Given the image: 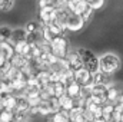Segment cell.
Instances as JSON below:
<instances>
[{"instance_id":"cell-1","label":"cell","mask_w":123,"mask_h":122,"mask_svg":"<svg viewBox=\"0 0 123 122\" xmlns=\"http://www.w3.org/2000/svg\"><path fill=\"white\" fill-rule=\"evenodd\" d=\"M99 63H100V70L107 73L109 76L116 73L120 69V59L115 53H105V55H102L99 58Z\"/></svg>"},{"instance_id":"cell-2","label":"cell","mask_w":123,"mask_h":122,"mask_svg":"<svg viewBox=\"0 0 123 122\" xmlns=\"http://www.w3.org/2000/svg\"><path fill=\"white\" fill-rule=\"evenodd\" d=\"M80 58H82V62H83V66L90 70L92 73H96L97 70H100V63H99V58L93 53L90 49H86V47H80L77 49Z\"/></svg>"},{"instance_id":"cell-3","label":"cell","mask_w":123,"mask_h":122,"mask_svg":"<svg viewBox=\"0 0 123 122\" xmlns=\"http://www.w3.org/2000/svg\"><path fill=\"white\" fill-rule=\"evenodd\" d=\"M50 50L52 53L59 58V59H64L66 55L69 53V40L64 36H57L50 42Z\"/></svg>"},{"instance_id":"cell-4","label":"cell","mask_w":123,"mask_h":122,"mask_svg":"<svg viewBox=\"0 0 123 122\" xmlns=\"http://www.w3.org/2000/svg\"><path fill=\"white\" fill-rule=\"evenodd\" d=\"M85 25H86V22H85V19L80 14L70 13L64 27H66V30H69V32H80L85 27Z\"/></svg>"},{"instance_id":"cell-5","label":"cell","mask_w":123,"mask_h":122,"mask_svg":"<svg viewBox=\"0 0 123 122\" xmlns=\"http://www.w3.org/2000/svg\"><path fill=\"white\" fill-rule=\"evenodd\" d=\"M56 12L57 7L56 6H44L39 9V20L43 25H49L52 22L56 20Z\"/></svg>"},{"instance_id":"cell-6","label":"cell","mask_w":123,"mask_h":122,"mask_svg":"<svg viewBox=\"0 0 123 122\" xmlns=\"http://www.w3.org/2000/svg\"><path fill=\"white\" fill-rule=\"evenodd\" d=\"M74 81L77 83H80L82 86H89V85H93V73L90 70H87L85 66L74 70Z\"/></svg>"},{"instance_id":"cell-7","label":"cell","mask_w":123,"mask_h":122,"mask_svg":"<svg viewBox=\"0 0 123 122\" xmlns=\"http://www.w3.org/2000/svg\"><path fill=\"white\" fill-rule=\"evenodd\" d=\"M64 61L67 63V68H69L70 70H73V72L77 70V69H80V68H83V62H82V58H80V55H79L77 50L69 52V53L66 55Z\"/></svg>"},{"instance_id":"cell-8","label":"cell","mask_w":123,"mask_h":122,"mask_svg":"<svg viewBox=\"0 0 123 122\" xmlns=\"http://www.w3.org/2000/svg\"><path fill=\"white\" fill-rule=\"evenodd\" d=\"M66 7L69 9L70 13H74V14H83V12L89 7L87 1L86 0H67V4Z\"/></svg>"},{"instance_id":"cell-9","label":"cell","mask_w":123,"mask_h":122,"mask_svg":"<svg viewBox=\"0 0 123 122\" xmlns=\"http://www.w3.org/2000/svg\"><path fill=\"white\" fill-rule=\"evenodd\" d=\"M66 95H69L70 98L79 101V99H85L83 98V86L80 83H77L76 81L70 82L69 85H66Z\"/></svg>"},{"instance_id":"cell-10","label":"cell","mask_w":123,"mask_h":122,"mask_svg":"<svg viewBox=\"0 0 123 122\" xmlns=\"http://www.w3.org/2000/svg\"><path fill=\"white\" fill-rule=\"evenodd\" d=\"M14 55H16V50H14V45L12 42H0V56L4 61L10 62Z\"/></svg>"},{"instance_id":"cell-11","label":"cell","mask_w":123,"mask_h":122,"mask_svg":"<svg viewBox=\"0 0 123 122\" xmlns=\"http://www.w3.org/2000/svg\"><path fill=\"white\" fill-rule=\"evenodd\" d=\"M30 102H29V99L25 96V95H22V96H17V105H16V109H14V112H20V114H29L30 112Z\"/></svg>"},{"instance_id":"cell-12","label":"cell","mask_w":123,"mask_h":122,"mask_svg":"<svg viewBox=\"0 0 123 122\" xmlns=\"http://www.w3.org/2000/svg\"><path fill=\"white\" fill-rule=\"evenodd\" d=\"M23 40H27V32H26V29L25 27L23 29H13V34H12L10 42L13 45H16V43L23 42Z\"/></svg>"},{"instance_id":"cell-13","label":"cell","mask_w":123,"mask_h":122,"mask_svg":"<svg viewBox=\"0 0 123 122\" xmlns=\"http://www.w3.org/2000/svg\"><path fill=\"white\" fill-rule=\"evenodd\" d=\"M119 96H120V91H119L116 86H113V85H109V86H107V92H106V99H107V102L116 103V102L119 101Z\"/></svg>"},{"instance_id":"cell-14","label":"cell","mask_w":123,"mask_h":122,"mask_svg":"<svg viewBox=\"0 0 123 122\" xmlns=\"http://www.w3.org/2000/svg\"><path fill=\"white\" fill-rule=\"evenodd\" d=\"M49 119H50V122H70V116H69V112L67 111L60 109V111L52 114L49 116Z\"/></svg>"},{"instance_id":"cell-15","label":"cell","mask_w":123,"mask_h":122,"mask_svg":"<svg viewBox=\"0 0 123 122\" xmlns=\"http://www.w3.org/2000/svg\"><path fill=\"white\" fill-rule=\"evenodd\" d=\"M16 105H17V96L13 95V93H7L3 99V106L4 109H10V111H14L16 109Z\"/></svg>"},{"instance_id":"cell-16","label":"cell","mask_w":123,"mask_h":122,"mask_svg":"<svg viewBox=\"0 0 123 122\" xmlns=\"http://www.w3.org/2000/svg\"><path fill=\"white\" fill-rule=\"evenodd\" d=\"M12 34H13V29L10 26L7 25L0 26V42H10Z\"/></svg>"},{"instance_id":"cell-17","label":"cell","mask_w":123,"mask_h":122,"mask_svg":"<svg viewBox=\"0 0 123 122\" xmlns=\"http://www.w3.org/2000/svg\"><path fill=\"white\" fill-rule=\"evenodd\" d=\"M93 83H105V85H110L109 82V75L102 72V70H97L96 73H93Z\"/></svg>"},{"instance_id":"cell-18","label":"cell","mask_w":123,"mask_h":122,"mask_svg":"<svg viewBox=\"0 0 123 122\" xmlns=\"http://www.w3.org/2000/svg\"><path fill=\"white\" fill-rule=\"evenodd\" d=\"M42 27H43V23L42 22H36V20H30L26 23L25 29L27 33H34V32H42Z\"/></svg>"},{"instance_id":"cell-19","label":"cell","mask_w":123,"mask_h":122,"mask_svg":"<svg viewBox=\"0 0 123 122\" xmlns=\"http://www.w3.org/2000/svg\"><path fill=\"white\" fill-rule=\"evenodd\" d=\"M0 122H16L14 121V111L1 109L0 111Z\"/></svg>"},{"instance_id":"cell-20","label":"cell","mask_w":123,"mask_h":122,"mask_svg":"<svg viewBox=\"0 0 123 122\" xmlns=\"http://www.w3.org/2000/svg\"><path fill=\"white\" fill-rule=\"evenodd\" d=\"M16 0H0V12H10L14 7Z\"/></svg>"},{"instance_id":"cell-21","label":"cell","mask_w":123,"mask_h":122,"mask_svg":"<svg viewBox=\"0 0 123 122\" xmlns=\"http://www.w3.org/2000/svg\"><path fill=\"white\" fill-rule=\"evenodd\" d=\"M86 1H87V4H89L90 9L99 10V9H102V7L105 6V1H106V0H86Z\"/></svg>"},{"instance_id":"cell-22","label":"cell","mask_w":123,"mask_h":122,"mask_svg":"<svg viewBox=\"0 0 123 122\" xmlns=\"http://www.w3.org/2000/svg\"><path fill=\"white\" fill-rule=\"evenodd\" d=\"M93 13H94V10H93V9H90V7H87V9H86V10L83 12V14H82V17L85 19V22H86V23L92 20V17H93Z\"/></svg>"},{"instance_id":"cell-23","label":"cell","mask_w":123,"mask_h":122,"mask_svg":"<svg viewBox=\"0 0 123 122\" xmlns=\"http://www.w3.org/2000/svg\"><path fill=\"white\" fill-rule=\"evenodd\" d=\"M117 102L123 103V93H120V96H119V101H117Z\"/></svg>"},{"instance_id":"cell-24","label":"cell","mask_w":123,"mask_h":122,"mask_svg":"<svg viewBox=\"0 0 123 122\" xmlns=\"http://www.w3.org/2000/svg\"><path fill=\"white\" fill-rule=\"evenodd\" d=\"M19 122H26V121H19Z\"/></svg>"}]
</instances>
